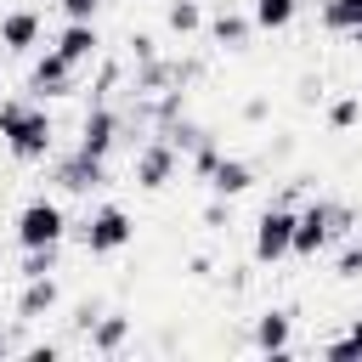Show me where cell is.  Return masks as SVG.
I'll return each mask as SVG.
<instances>
[{"label": "cell", "mask_w": 362, "mask_h": 362, "mask_svg": "<svg viewBox=\"0 0 362 362\" xmlns=\"http://www.w3.org/2000/svg\"><path fill=\"white\" fill-rule=\"evenodd\" d=\"M68 209L57 204V198H28L17 215H11V238H17V249H45V243H62L68 238Z\"/></svg>", "instance_id": "4"}, {"label": "cell", "mask_w": 362, "mask_h": 362, "mask_svg": "<svg viewBox=\"0 0 362 362\" xmlns=\"http://www.w3.org/2000/svg\"><path fill=\"white\" fill-rule=\"evenodd\" d=\"M356 119H362V96H334V102H328V124H334V130H351Z\"/></svg>", "instance_id": "24"}, {"label": "cell", "mask_w": 362, "mask_h": 362, "mask_svg": "<svg viewBox=\"0 0 362 362\" xmlns=\"http://www.w3.org/2000/svg\"><path fill=\"white\" fill-rule=\"evenodd\" d=\"M57 260H62V243L23 249V266H17V277H51V272H57Z\"/></svg>", "instance_id": "22"}, {"label": "cell", "mask_w": 362, "mask_h": 362, "mask_svg": "<svg viewBox=\"0 0 362 362\" xmlns=\"http://www.w3.org/2000/svg\"><path fill=\"white\" fill-rule=\"evenodd\" d=\"M40 40H45V17L34 6L0 11V51L6 57H28V51H40Z\"/></svg>", "instance_id": "10"}, {"label": "cell", "mask_w": 362, "mask_h": 362, "mask_svg": "<svg viewBox=\"0 0 362 362\" xmlns=\"http://www.w3.org/2000/svg\"><path fill=\"white\" fill-rule=\"evenodd\" d=\"M158 136H164V141H170V147H175V153L187 158V153H192V147H198V141H204L209 130H204L198 119H187V113H175V119H170V124H164Z\"/></svg>", "instance_id": "20"}, {"label": "cell", "mask_w": 362, "mask_h": 362, "mask_svg": "<svg viewBox=\"0 0 362 362\" xmlns=\"http://www.w3.org/2000/svg\"><path fill=\"white\" fill-rule=\"evenodd\" d=\"M0 141L17 164H45L57 153V119L34 96H0Z\"/></svg>", "instance_id": "1"}, {"label": "cell", "mask_w": 362, "mask_h": 362, "mask_svg": "<svg viewBox=\"0 0 362 362\" xmlns=\"http://www.w3.org/2000/svg\"><path fill=\"white\" fill-rule=\"evenodd\" d=\"M175 170H181V153H175L164 136H147V141L136 147V158H130V181H136L141 192H164V187L175 181Z\"/></svg>", "instance_id": "7"}, {"label": "cell", "mask_w": 362, "mask_h": 362, "mask_svg": "<svg viewBox=\"0 0 362 362\" xmlns=\"http://www.w3.org/2000/svg\"><path fill=\"white\" fill-rule=\"evenodd\" d=\"M164 28L181 34V40L198 34V28H204V6H198V0H164Z\"/></svg>", "instance_id": "19"}, {"label": "cell", "mask_w": 362, "mask_h": 362, "mask_svg": "<svg viewBox=\"0 0 362 362\" xmlns=\"http://www.w3.org/2000/svg\"><path fill=\"white\" fill-rule=\"evenodd\" d=\"M249 187H255V164L221 153V164H215V175H209V192H215V198H243Z\"/></svg>", "instance_id": "15"}, {"label": "cell", "mask_w": 362, "mask_h": 362, "mask_svg": "<svg viewBox=\"0 0 362 362\" xmlns=\"http://www.w3.org/2000/svg\"><path fill=\"white\" fill-rule=\"evenodd\" d=\"M187 272H192V277H209L215 266H209V255H192V260H187Z\"/></svg>", "instance_id": "31"}, {"label": "cell", "mask_w": 362, "mask_h": 362, "mask_svg": "<svg viewBox=\"0 0 362 362\" xmlns=\"http://www.w3.org/2000/svg\"><path fill=\"white\" fill-rule=\"evenodd\" d=\"M102 6H107V0H57V11H62L68 23H96Z\"/></svg>", "instance_id": "26"}, {"label": "cell", "mask_w": 362, "mask_h": 362, "mask_svg": "<svg viewBox=\"0 0 362 362\" xmlns=\"http://www.w3.org/2000/svg\"><path fill=\"white\" fill-rule=\"evenodd\" d=\"M255 351L260 356H283V351H294V305H266L260 317H255Z\"/></svg>", "instance_id": "11"}, {"label": "cell", "mask_w": 362, "mask_h": 362, "mask_svg": "<svg viewBox=\"0 0 362 362\" xmlns=\"http://www.w3.org/2000/svg\"><path fill=\"white\" fill-rule=\"evenodd\" d=\"M6 351H17V345H11V334H6V328H0V356H6Z\"/></svg>", "instance_id": "33"}, {"label": "cell", "mask_w": 362, "mask_h": 362, "mask_svg": "<svg viewBox=\"0 0 362 362\" xmlns=\"http://www.w3.org/2000/svg\"><path fill=\"white\" fill-rule=\"evenodd\" d=\"M107 181H113V175H107V158L85 153V147H74V153L51 158V187H57V192H68V198H90V192H102Z\"/></svg>", "instance_id": "6"}, {"label": "cell", "mask_w": 362, "mask_h": 362, "mask_svg": "<svg viewBox=\"0 0 362 362\" xmlns=\"http://www.w3.org/2000/svg\"><path fill=\"white\" fill-rule=\"evenodd\" d=\"M322 356H328V362H362V317H351V328H345L339 339H328Z\"/></svg>", "instance_id": "21"}, {"label": "cell", "mask_w": 362, "mask_h": 362, "mask_svg": "<svg viewBox=\"0 0 362 362\" xmlns=\"http://www.w3.org/2000/svg\"><path fill=\"white\" fill-rule=\"evenodd\" d=\"M215 164H221V141H215V136H204V141L187 153V170H192L198 181H209V175H215Z\"/></svg>", "instance_id": "23"}, {"label": "cell", "mask_w": 362, "mask_h": 362, "mask_svg": "<svg viewBox=\"0 0 362 362\" xmlns=\"http://www.w3.org/2000/svg\"><path fill=\"white\" fill-rule=\"evenodd\" d=\"M311 6H322V0H311Z\"/></svg>", "instance_id": "34"}, {"label": "cell", "mask_w": 362, "mask_h": 362, "mask_svg": "<svg viewBox=\"0 0 362 362\" xmlns=\"http://www.w3.org/2000/svg\"><path fill=\"white\" fill-rule=\"evenodd\" d=\"M57 351H62V345H51V339H40V345H28V356H34V362H51Z\"/></svg>", "instance_id": "30"}, {"label": "cell", "mask_w": 362, "mask_h": 362, "mask_svg": "<svg viewBox=\"0 0 362 362\" xmlns=\"http://www.w3.org/2000/svg\"><path fill=\"white\" fill-rule=\"evenodd\" d=\"M345 40H351V45H356V51H362V23H356V28H351V34H345Z\"/></svg>", "instance_id": "32"}, {"label": "cell", "mask_w": 362, "mask_h": 362, "mask_svg": "<svg viewBox=\"0 0 362 362\" xmlns=\"http://www.w3.org/2000/svg\"><path fill=\"white\" fill-rule=\"evenodd\" d=\"M119 141H124V113H119L113 102H90V107H85V119H79V141H74V147H85V153L107 158Z\"/></svg>", "instance_id": "8"}, {"label": "cell", "mask_w": 362, "mask_h": 362, "mask_svg": "<svg viewBox=\"0 0 362 362\" xmlns=\"http://www.w3.org/2000/svg\"><path fill=\"white\" fill-rule=\"evenodd\" d=\"M153 57H158V40L136 28V34H130V62H153Z\"/></svg>", "instance_id": "28"}, {"label": "cell", "mask_w": 362, "mask_h": 362, "mask_svg": "<svg viewBox=\"0 0 362 362\" xmlns=\"http://www.w3.org/2000/svg\"><path fill=\"white\" fill-rule=\"evenodd\" d=\"M85 345H90L96 356H113V351H124V345H130V317H124V311H102V317L85 328Z\"/></svg>", "instance_id": "14"}, {"label": "cell", "mask_w": 362, "mask_h": 362, "mask_svg": "<svg viewBox=\"0 0 362 362\" xmlns=\"http://www.w3.org/2000/svg\"><path fill=\"white\" fill-rule=\"evenodd\" d=\"M334 277H345V283L362 277V243H345V249L334 255Z\"/></svg>", "instance_id": "25"}, {"label": "cell", "mask_w": 362, "mask_h": 362, "mask_svg": "<svg viewBox=\"0 0 362 362\" xmlns=\"http://www.w3.org/2000/svg\"><path fill=\"white\" fill-rule=\"evenodd\" d=\"M351 226H356V209H351L345 198H311V204L300 209V226H294V255H300V260H317L322 249L345 243Z\"/></svg>", "instance_id": "2"}, {"label": "cell", "mask_w": 362, "mask_h": 362, "mask_svg": "<svg viewBox=\"0 0 362 362\" xmlns=\"http://www.w3.org/2000/svg\"><path fill=\"white\" fill-rule=\"evenodd\" d=\"M51 51H62L74 68H90L102 57V34H96V23H62L57 40H51Z\"/></svg>", "instance_id": "12"}, {"label": "cell", "mask_w": 362, "mask_h": 362, "mask_svg": "<svg viewBox=\"0 0 362 362\" xmlns=\"http://www.w3.org/2000/svg\"><path fill=\"white\" fill-rule=\"evenodd\" d=\"M294 226H300V209L288 204H266L260 221H255V243H249V260L255 266H277L294 255Z\"/></svg>", "instance_id": "5"}, {"label": "cell", "mask_w": 362, "mask_h": 362, "mask_svg": "<svg viewBox=\"0 0 362 362\" xmlns=\"http://www.w3.org/2000/svg\"><path fill=\"white\" fill-rule=\"evenodd\" d=\"M266 113H272V102H266V96H249V102L238 107V119H243V124H266Z\"/></svg>", "instance_id": "29"}, {"label": "cell", "mask_w": 362, "mask_h": 362, "mask_svg": "<svg viewBox=\"0 0 362 362\" xmlns=\"http://www.w3.org/2000/svg\"><path fill=\"white\" fill-rule=\"evenodd\" d=\"M300 6H305V0H249V17H255V28L283 34V28L300 17Z\"/></svg>", "instance_id": "17"}, {"label": "cell", "mask_w": 362, "mask_h": 362, "mask_svg": "<svg viewBox=\"0 0 362 362\" xmlns=\"http://www.w3.org/2000/svg\"><path fill=\"white\" fill-rule=\"evenodd\" d=\"M74 238H79V249L85 255H119V249H130L136 243V215L124 209V204H113V198H102L96 209H85V221L74 226Z\"/></svg>", "instance_id": "3"}, {"label": "cell", "mask_w": 362, "mask_h": 362, "mask_svg": "<svg viewBox=\"0 0 362 362\" xmlns=\"http://www.w3.org/2000/svg\"><path fill=\"white\" fill-rule=\"evenodd\" d=\"M204 28H209V40H215L221 51H243L249 34H255V17H243V11H215Z\"/></svg>", "instance_id": "16"}, {"label": "cell", "mask_w": 362, "mask_h": 362, "mask_svg": "<svg viewBox=\"0 0 362 362\" xmlns=\"http://www.w3.org/2000/svg\"><path fill=\"white\" fill-rule=\"evenodd\" d=\"M317 23H322V34H351L356 23H362V0H322L317 6Z\"/></svg>", "instance_id": "18"}, {"label": "cell", "mask_w": 362, "mask_h": 362, "mask_svg": "<svg viewBox=\"0 0 362 362\" xmlns=\"http://www.w3.org/2000/svg\"><path fill=\"white\" fill-rule=\"evenodd\" d=\"M74 85H79V68H74L62 51H45V57H34V68H28V96H34V102L74 96Z\"/></svg>", "instance_id": "9"}, {"label": "cell", "mask_w": 362, "mask_h": 362, "mask_svg": "<svg viewBox=\"0 0 362 362\" xmlns=\"http://www.w3.org/2000/svg\"><path fill=\"white\" fill-rule=\"evenodd\" d=\"M57 305H62L57 277H23V288H17V322H45Z\"/></svg>", "instance_id": "13"}, {"label": "cell", "mask_w": 362, "mask_h": 362, "mask_svg": "<svg viewBox=\"0 0 362 362\" xmlns=\"http://www.w3.org/2000/svg\"><path fill=\"white\" fill-rule=\"evenodd\" d=\"M226 221H232V198H209L204 204V226L209 232H226Z\"/></svg>", "instance_id": "27"}]
</instances>
